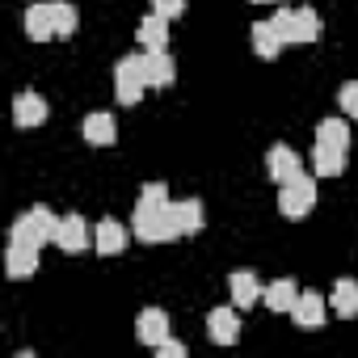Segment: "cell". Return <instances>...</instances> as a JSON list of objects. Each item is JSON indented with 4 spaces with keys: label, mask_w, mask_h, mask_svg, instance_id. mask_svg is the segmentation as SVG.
I'll return each mask as SVG.
<instances>
[{
    "label": "cell",
    "mask_w": 358,
    "mask_h": 358,
    "mask_svg": "<svg viewBox=\"0 0 358 358\" xmlns=\"http://www.w3.org/2000/svg\"><path fill=\"white\" fill-rule=\"evenodd\" d=\"M152 13H160L164 22H177L186 13V0H152Z\"/></svg>",
    "instance_id": "4316f807"
},
{
    "label": "cell",
    "mask_w": 358,
    "mask_h": 358,
    "mask_svg": "<svg viewBox=\"0 0 358 358\" xmlns=\"http://www.w3.org/2000/svg\"><path fill=\"white\" fill-rule=\"evenodd\" d=\"M34 270H38V249H26V245H13V241H9L5 274H9V278H30Z\"/></svg>",
    "instance_id": "2e32d148"
},
{
    "label": "cell",
    "mask_w": 358,
    "mask_h": 358,
    "mask_svg": "<svg viewBox=\"0 0 358 358\" xmlns=\"http://www.w3.org/2000/svg\"><path fill=\"white\" fill-rule=\"evenodd\" d=\"M312 164H316L320 177H337V173H345V152H337V148H320V143H316Z\"/></svg>",
    "instance_id": "cb8c5ba5"
},
{
    "label": "cell",
    "mask_w": 358,
    "mask_h": 358,
    "mask_svg": "<svg viewBox=\"0 0 358 358\" xmlns=\"http://www.w3.org/2000/svg\"><path fill=\"white\" fill-rule=\"evenodd\" d=\"M253 5H266V0H253Z\"/></svg>",
    "instance_id": "f1b7e54d"
},
{
    "label": "cell",
    "mask_w": 358,
    "mask_h": 358,
    "mask_svg": "<svg viewBox=\"0 0 358 358\" xmlns=\"http://www.w3.org/2000/svg\"><path fill=\"white\" fill-rule=\"evenodd\" d=\"M228 291H232V303H236V308H253V303L262 299V291H266V287L257 282V274H253V270H236V274L228 278Z\"/></svg>",
    "instance_id": "4fadbf2b"
},
{
    "label": "cell",
    "mask_w": 358,
    "mask_h": 358,
    "mask_svg": "<svg viewBox=\"0 0 358 358\" xmlns=\"http://www.w3.org/2000/svg\"><path fill=\"white\" fill-rule=\"evenodd\" d=\"M177 236H182V228H177L169 190L160 182H148L143 194H139V207H135V241L164 245V241H177Z\"/></svg>",
    "instance_id": "6da1fadb"
},
{
    "label": "cell",
    "mask_w": 358,
    "mask_h": 358,
    "mask_svg": "<svg viewBox=\"0 0 358 358\" xmlns=\"http://www.w3.org/2000/svg\"><path fill=\"white\" fill-rule=\"evenodd\" d=\"M207 333H211V341H215V345H236V337H241L236 308H215V312L207 316Z\"/></svg>",
    "instance_id": "ba28073f"
},
{
    "label": "cell",
    "mask_w": 358,
    "mask_h": 358,
    "mask_svg": "<svg viewBox=\"0 0 358 358\" xmlns=\"http://www.w3.org/2000/svg\"><path fill=\"white\" fill-rule=\"evenodd\" d=\"M51 13H55V38H72L80 26V13L68 5V0H51Z\"/></svg>",
    "instance_id": "d4e9b609"
},
{
    "label": "cell",
    "mask_w": 358,
    "mask_h": 358,
    "mask_svg": "<svg viewBox=\"0 0 358 358\" xmlns=\"http://www.w3.org/2000/svg\"><path fill=\"white\" fill-rule=\"evenodd\" d=\"M139 47L143 51H160V47H169V22L160 17V13H148L143 22H139Z\"/></svg>",
    "instance_id": "e0dca14e"
},
{
    "label": "cell",
    "mask_w": 358,
    "mask_h": 358,
    "mask_svg": "<svg viewBox=\"0 0 358 358\" xmlns=\"http://www.w3.org/2000/svg\"><path fill=\"white\" fill-rule=\"evenodd\" d=\"M337 101H341V114H345V118H358V80H350V85H341V93H337Z\"/></svg>",
    "instance_id": "484cf974"
},
{
    "label": "cell",
    "mask_w": 358,
    "mask_h": 358,
    "mask_svg": "<svg viewBox=\"0 0 358 358\" xmlns=\"http://www.w3.org/2000/svg\"><path fill=\"white\" fill-rule=\"evenodd\" d=\"M316 143H320V148H337V152H345V148H350V122H341V118H324V122H316Z\"/></svg>",
    "instance_id": "603a6c76"
},
{
    "label": "cell",
    "mask_w": 358,
    "mask_h": 358,
    "mask_svg": "<svg viewBox=\"0 0 358 358\" xmlns=\"http://www.w3.org/2000/svg\"><path fill=\"white\" fill-rule=\"evenodd\" d=\"M270 22L282 34V43H316L320 38V13L316 9H278Z\"/></svg>",
    "instance_id": "277c9868"
},
{
    "label": "cell",
    "mask_w": 358,
    "mask_h": 358,
    "mask_svg": "<svg viewBox=\"0 0 358 358\" xmlns=\"http://www.w3.org/2000/svg\"><path fill=\"white\" fill-rule=\"evenodd\" d=\"M266 169H270V182H287V177H295L299 173V156H295V148H287V143H274L270 148V156H266Z\"/></svg>",
    "instance_id": "9a60e30c"
},
{
    "label": "cell",
    "mask_w": 358,
    "mask_h": 358,
    "mask_svg": "<svg viewBox=\"0 0 358 358\" xmlns=\"http://www.w3.org/2000/svg\"><path fill=\"white\" fill-rule=\"evenodd\" d=\"M262 299L270 303V312H291L295 299H299V287H295L291 278H274V282L262 291Z\"/></svg>",
    "instance_id": "44dd1931"
},
{
    "label": "cell",
    "mask_w": 358,
    "mask_h": 358,
    "mask_svg": "<svg viewBox=\"0 0 358 358\" xmlns=\"http://www.w3.org/2000/svg\"><path fill=\"white\" fill-rule=\"evenodd\" d=\"M329 303H333V312L337 316H358V278H337L333 282V295H329Z\"/></svg>",
    "instance_id": "d6986e66"
},
{
    "label": "cell",
    "mask_w": 358,
    "mask_h": 358,
    "mask_svg": "<svg viewBox=\"0 0 358 358\" xmlns=\"http://www.w3.org/2000/svg\"><path fill=\"white\" fill-rule=\"evenodd\" d=\"M85 139L93 148H110L118 139V127H114V114H89L85 118Z\"/></svg>",
    "instance_id": "ffe728a7"
},
{
    "label": "cell",
    "mask_w": 358,
    "mask_h": 358,
    "mask_svg": "<svg viewBox=\"0 0 358 358\" xmlns=\"http://www.w3.org/2000/svg\"><path fill=\"white\" fill-rule=\"evenodd\" d=\"M55 228H59V215L38 203V207H30L26 215H17L9 241H13V245H26V249H43L47 241H55Z\"/></svg>",
    "instance_id": "7a4b0ae2"
},
{
    "label": "cell",
    "mask_w": 358,
    "mask_h": 358,
    "mask_svg": "<svg viewBox=\"0 0 358 358\" xmlns=\"http://www.w3.org/2000/svg\"><path fill=\"white\" fill-rule=\"evenodd\" d=\"M55 245H59L64 253H85V249H89V224H85L80 215H59Z\"/></svg>",
    "instance_id": "52a82bcc"
},
{
    "label": "cell",
    "mask_w": 358,
    "mask_h": 358,
    "mask_svg": "<svg viewBox=\"0 0 358 358\" xmlns=\"http://www.w3.org/2000/svg\"><path fill=\"white\" fill-rule=\"evenodd\" d=\"M47 114H51L47 97H38V93H30V89L13 97V122H17V127H43Z\"/></svg>",
    "instance_id": "8992f818"
},
{
    "label": "cell",
    "mask_w": 358,
    "mask_h": 358,
    "mask_svg": "<svg viewBox=\"0 0 358 358\" xmlns=\"http://www.w3.org/2000/svg\"><path fill=\"white\" fill-rule=\"evenodd\" d=\"M282 47H287V43H282V34L274 30V22H253V51H257V59H278Z\"/></svg>",
    "instance_id": "ac0fdd59"
},
{
    "label": "cell",
    "mask_w": 358,
    "mask_h": 358,
    "mask_svg": "<svg viewBox=\"0 0 358 358\" xmlns=\"http://www.w3.org/2000/svg\"><path fill=\"white\" fill-rule=\"evenodd\" d=\"M143 89H152L148 85V55H122L114 64V97L122 106H135L143 97Z\"/></svg>",
    "instance_id": "3957f363"
},
{
    "label": "cell",
    "mask_w": 358,
    "mask_h": 358,
    "mask_svg": "<svg viewBox=\"0 0 358 358\" xmlns=\"http://www.w3.org/2000/svg\"><path fill=\"white\" fill-rule=\"evenodd\" d=\"M26 34H30L34 43L55 38V13H51V0H34V5L26 9Z\"/></svg>",
    "instance_id": "9c48e42d"
},
{
    "label": "cell",
    "mask_w": 358,
    "mask_h": 358,
    "mask_svg": "<svg viewBox=\"0 0 358 358\" xmlns=\"http://www.w3.org/2000/svg\"><path fill=\"white\" fill-rule=\"evenodd\" d=\"M291 316H295V324H299V329H320V324H324V299H320L316 291H299V299H295Z\"/></svg>",
    "instance_id": "5bb4252c"
},
{
    "label": "cell",
    "mask_w": 358,
    "mask_h": 358,
    "mask_svg": "<svg viewBox=\"0 0 358 358\" xmlns=\"http://www.w3.org/2000/svg\"><path fill=\"white\" fill-rule=\"evenodd\" d=\"M312 207H316V182L303 177V169H299L295 177H287V182L278 186V211L291 215V220H303Z\"/></svg>",
    "instance_id": "5b68a950"
},
{
    "label": "cell",
    "mask_w": 358,
    "mask_h": 358,
    "mask_svg": "<svg viewBox=\"0 0 358 358\" xmlns=\"http://www.w3.org/2000/svg\"><path fill=\"white\" fill-rule=\"evenodd\" d=\"M93 249H97L101 257L122 253V249H127V228H122L118 220H101V224L93 228Z\"/></svg>",
    "instance_id": "30bf717a"
},
{
    "label": "cell",
    "mask_w": 358,
    "mask_h": 358,
    "mask_svg": "<svg viewBox=\"0 0 358 358\" xmlns=\"http://www.w3.org/2000/svg\"><path fill=\"white\" fill-rule=\"evenodd\" d=\"M156 354H160V358H186V345L173 341V337H164V341L156 345Z\"/></svg>",
    "instance_id": "83f0119b"
},
{
    "label": "cell",
    "mask_w": 358,
    "mask_h": 358,
    "mask_svg": "<svg viewBox=\"0 0 358 358\" xmlns=\"http://www.w3.org/2000/svg\"><path fill=\"white\" fill-rule=\"evenodd\" d=\"M173 215H177V228H182V236L203 232V220H207L199 199H182V203H173Z\"/></svg>",
    "instance_id": "7402d4cb"
},
{
    "label": "cell",
    "mask_w": 358,
    "mask_h": 358,
    "mask_svg": "<svg viewBox=\"0 0 358 358\" xmlns=\"http://www.w3.org/2000/svg\"><path fill=\"white\" fill-rule=\"evenodd\" d=\"M143 55H148V85H152V89H169V85L177 80V64H173L169 47H160V51H143Z\"/></svg>",
    "instance_id": "7c38bea8"
},
{
    "label": "cell",
    "mask_w": 358,
    "mask_h": 358,
    "mask_svg": "<svg viewBox=\"0 0 358 358\" xmlns=\"http://www.w3.org/2000/svg\"><path fill=\"white\" fill-rule=\"evenodd\" d=\"M169 329H173V324H169V312H160V308H143V312H139V329H135V333H139L143 345L156 350V345L169 337Z\"/></svg>",
    "instance_id": "8fae6325"
}]
</instances>
